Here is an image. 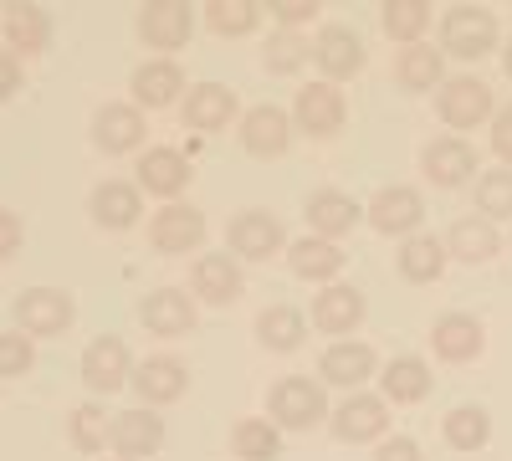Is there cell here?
<instances>
[{
	"label": "cell",
	"mask_w": 512,
	"mask_h": 461,
	"mask_svg": "<svg viewBox=\"0 0 512 461\" xmlns=\"http://www.w3.org/2000/svg\"><path fill=\"white\" fill-rule=\"evenodd\" d=\"M379 390H384V400H390V405H420L425 395L436 390V374H431V364H425V359L400 354V359H390V364L379 369Z\"/></svg>",
	"instance_id": "d4e9b609"
},
{
	"label": "cell",
	"mask_w": 512,
	"mask_h": 461,
	"mask_svg": "<svg viewBox=\"0 0 512 461\" xmlns=\"http://www.w3.org/2000/svg\"><path fill=\"white\" fill-rule=\"evenodd\" d=\"M446 241L441 236H425V231H415L410 241H400V251H395V267H400V277L405 282H436L441 272H446Z\"/></svg>",
	"instance_id": "1f68e13d"
},
{
	"label": "cell",
	"mask_w": 512,
	"mask_h": 461,
	"mask_svg": "<svg viewBox=\"0 0 512 461\" xmlns=\"http://www.w3.org/2000/svg\"><path fill=\"white\" fill-rule=\"evenodd\" d=\"M492 149L502 159V170H512V103H502L492 113Z\"/></svg>",
	"instance_id": "ee69618b"
},
{
	"label": "cell",
	"mask_w": 512,
	"mask_h": 461,
	"mask_svg": "<svg viewBox=\"0 0 512 461\" xmlns=\"http://www.w3.org/2000/svg\"><path fill=\"white\" fill-rule=\"evenodd\" d=\"M108 446L123 456V461H144V456H159L164 446V415L154 410H123L113 415V431H108Z\"/></svg>",
	"instance_id": "9a60e30c"
},
{
	"label": "cell",
	"mask_w": 512,
	"mask_h": 461,
	"mask_svg": "<svg viewBox=\"0 0 512 461\" xmlns=\"http://www.w3.org/2000/svg\"><path fill=\"white\" fill-rule=\"evenodd\" d=\"M502 72L512 77V41H507V47H502Z\"/></svg>",
	"instance_id": "c3c4849f"
},
{
	"label": "cell",
	"mask_w": 512,
	"mask_h": 461,
	"mask_svg": "<svg viewBox=\"0 0 512 461\" xmlns=\"http://www.w3.org/2000/svg\"><path fill=\"white\" fill-rule=\"evenodd\" d=\"M328 426H333L338 441H349V446H359V441H379L384 431H390V400L354 390V395H344V405L328 415Z\"/></svg>",
	"instance_id": "8992f818"
},
{
	"label": "cell",
	"mask_w": 512,
	"mask_h": 461,
	"mask_svg": "<svg viewBox=\"0 0 512 461\" xmlns=\"http://www.w3.org/2000/svg\"><path fill=\"white\" fill-rule=\"evenodd\" d=\"M185 93V72L180 62H169V57H154L134 72V103L139 108H169Z\"/></svg>",
	"instance_id": "f546056e"
},
{
	"label": "cell",
	"mask_w": 512,
	"mask_h": 461,
	"mask_svg": "<svg viewBox=\"0 0 512 461\" xmlns=\"http://www.w3.org/2000/svg\"><path fill=\"white\" fill-rule=\"evenodd\" d=\"M272 16L282 21V31H297V26L318 21V0H272Z\"/></svg>",
	"instance_id": "7bdbcfd3"
},
{
	"label": "cell",
	"mask_w": 512,
	"mask_h": 461,
	"mask_svg": "<svg viewBox=\"0 0 512 461\" xmlns=\"http://www.w3.org/2000/svg\"><path fill=\"white\" fill-rule=\"evenodd\" d=\"M313 62H318L323 82L354 77V72L364 67V41H359V31L344 26V21H328V26L318 31V41H313Z\"/></svg>",
	"instance_id": "7c38bea8"
},
{
	"label": "cell",
	"mask_w": 512,
	"mask_h": 461,
	"mask_svg": "<svg viewBox=\"0 0 512 461\" xmlns=\"http://www.w3.org/2000/svg\"><path fill=\"white\" fill-rule=\"evenodd\" d=\"M436 108H441L446 129H456V139H461V129H482V123H492V113H497L492 88H487L482 77H472V72L446 77L441 93H436Z\"/></svg>",
	"instance_id": "7a4b0ae2"
},
{
	"label": "cell",
	"mask_w": 512,
	"mask_h": 461,
	"mask_svg": "<svg viewBox=\"0 0 512 461\" xmlns=\"http://www.w3.org/2000/svg\"><path fill=\"white\" fill-rule=\"evenodd\" d=\"M16 88H21V67H16L11 52H0V103H6Z\"/></svg>",
	"instance_id": "7dc6e473"
},
{
	"label": "cell",
	"mask_w": 512,
	"mask_h": 461,
	"mask_svg": "<svg viewBox=\"0 0 512 461\" xmlns=\"http://www.w3.org/2000/svg\"><path fill=\"white\" fill-rule=\"evenodd\" d=\"M108 431H113L108 410H103V405H93V400H88V405H77V410H72V421H67L72 446H77V451H88V456H93V451H103Z\"/></svg>",
	"instance_id": "ab89813d"
},
{
	"label": "cell",
	"mask_w": 512,
	"mask_h": 461,
	"mask_svg": "<svg viewBox=\"0 0 512 461\" xmlns=\"http://www.w3.org/2000/svg\"><path fill=\"white\" fill-rule=\"evenodd\" d=\"M185 123L195 134H221L236 123V93L226 82H200V88L185 93Z\"/></svg>",
	"instance_id": "cb8c5ba5"
},
{
	"label": "cell",
	"mask_w": 512,
	"mask_h": 461,
	"mask_svg": "<svg viewBox=\"0 0 512 461\" xmlns=\"http://www.w3.org/2000/svg\"><path fill=\"white\" fill-rule=\"evenodd\" d=\"M441 431H446V446H456V451H482L492 441V415L482 405H456Z\"/></svg>",
	"instance_id": "d590c367"
},
{
	"label": "cell",
	"mask_w": 512,
	"mask_h": 461,
	"mask_svg": "<svg viewBox=\"0 0 512 461\" xmlns=\"http://www.w3.org/2000/svg\"><path fill=\"white\" fill-rule=\"evenodd\" d=\"M190 292L210 308H231L246 292V272H241V262L231 257V251H205V257L195 262V272H190Z\"/></svg>",
	"instance_id": "ba28073f"
},
{
	"label": "cell",
	"mask_w": 512,
	"mask_h": 461,
	"mask_svg": "<svg viewBox=\"0 0 512 461\" xmlns=\"http://www.w3.org/2000/svg\"><path fill=\"white\" fill-rule=\"evenodd\" d=\"M205 26L216 36H251L256 26H262V6H256V0H210Z\"/></svg>",
	"instance_id": "74e56055"
},
{
	"label": "cell",
	"mask_w": 512,
	"mask_h": 461,
	"mask_svg": "<svg viewBox=\"0 0 512 461\" xmlns=\"http://www.w3.org/2000/svg\"><path fill=\"white\" fill-rule=\"evenodd\" d=\"M88 205H93V221L108 226V231H128V226L139 221V211H144L139 185H123V180H103Z\"/></svg>",
	"instance_id": "d6a6232c"
},
{
	"label": "cell",
	"mask_w": 512,
	"mask_h": 461,
	"mask_svg": "<svg viewBox=\"0 0 512 461\" xmlns=\"http://www.w3.org/2000/svg\"><path fill=\"white\" fill-rule=\"evenodd\" d=\"M395 77L405 93H431L446 82V52L441 47H425V41H415V47H400L395 57Z\"/></svg>",
	"instance_id": "f1b7e54d"
},
{
	"label": "cell",
	"mask_w": 512,
	"mask_h": 461,
	"mask_svg": "<svg viewBox=\"0 0 512 461\" xmlns=\"http://www.w3.org/2000/svg\"><path fill=\"white\" fill-rule=\"evenodd\" d=\"M231 451L241 461H277L282 456V431L267 421V415H241L231 426Z\"/></svg>",
	"instance_id": "836d02e7"
},
{
	"label": "cell",
	"mask_w": 512,
	"mask_h": 461,
	"mask_svg": "<svg viewBox=\"0 0 512 461\" xmlns=\"http://www.w3.org/2000/svg\"><path fill=\"white\" fill-rule=\"evenodd\" d=\"M431 349H436V359H446V364H472V359L487 349L482 318H477V313H441L436 328H431Z\"/></svg>",
	"instance_id": "d6986e66"
},
{
	"label": "cell",
	"mask_w": 512,
	"mask_h": 461,
	"mask_svg": "<svg viewBox=\"0 0 512 461\" xmlns=\"http://www.w3.org/2000/svg\"><path fill=\"white\" fill-rule=\"evenodd\" d=\"M149 241H154V251H164V257L200 251V241H205V211L169 200L164 211H154V221H149Z\"/></svg>",
	"instance_id": "30bf717a"
},
{
	"label": "cell",
	"mask_w": 512,
	"mask_h": 461,
	"mask_svg": "<svg viewBox=\"0 0 512 461\" xmlns=\"http://www.w3.org/2000/svg\"><path fill=\"white\" fill-rule=\"evenodd\" d=\"M190 159L180 154V149H169V144H159V149H144V159H139V185L149 190V195H164V200H175L185 185H190Z\"/></svg>",
	"instance_id": "4316f807"
},
{
	"label": "cell",
	"mask_w": 512,
	"mask_h": 461,
	"mask_svg": "<svg viewBox=\"0 0 512 461\" xmlns=\"http://www.w3.org/2000/svg\"><path fill=\"white\" fill-rule=\"evenodd\" d=\"M128 380H134V369H128L123 339L103 333V339H93L88 349H82V385H88L93 395H113V390H123Z\"/></svg>",
	"instance_id": "5bb4252c"
},
{
	"label": "cell",
	"mask_w": 512,
	"mask_h": 461,
	"mask_svg": "<svg viewBox=\"0 0 512 461\" xmlns=\"http://www.w3.org/2000/svg\"><path fill=\"white\" fill-rule=\"evenodd\" d=\"M374 461H425V451H420L410 436H390V441H379Z\"/></svg>",
	"instance_id": "f6af8a7d"
},
{
	"label": "cell",
	"mask_w": 512,
	"mask_h": 461,
	"mask_svg": "<svg viewBox=\"0 0 512 461\" xmlns=\"http://www.w3.org/2000/svg\"><path fill=\"white\" fill-rule=\"evenodd\" d=\"M139 318H144L149 333H159V339H185L195 328V298L180 287H154L139 303Z\"/></svg>",
	"instance_id": "44dd1931"
},
{
	"label": "cell",
	"mask_w": 512,
	"mask_h": 461,
	"mask_svg": "<svg viewBox=\"0 0 512 461\" xmlns=\"http://www.w3.org/2000/svg\"><path fill=\"white\" fill-rule=\"evenodd\" d=\"M190 31H195V11L185 0H154V6L139 11V36L159 52H180L190 41Z\"/></svg>",
	"instance_id": "ffe728a7"
},
{
	"label": "cell",
	"mask_w": 512,
	"mask_h": 461,
	"mask_svg": "<svg viewBox=\"0 0 512 461\" xmlns=\"http://www.w3.org/2000/svg\"><path fill=\"white\" fill-rule=\"evenodd\" d=\"M16 323L26 328V339H52V333H67L72 323V298L57 287H31L16 303Z\"/></svg>",
	"instance_id": "2e32d148"
},
{
	"label": "cell",
	"mask_w": 512,
	"mask_h": 461,
	"mask_svg": "<svg viewBox=\"0 0 512 461\" xmlns=\"http://www.w3.org/2000/svg\"><path fill=\"white\" fill-rule=\"evenodd\" d=\"M359 323H364V292H359V287L328 282L318 298H313V328H318V333H333V344L349 339Z\"/></svg>",
	"instance_id": "e0dca14e"
},
{
	"label": "cell",
	"mask_w": 512,
	"mask_h": 461,
	"mask_svg": "<svg viewBox=\"0 0 512 461\" xmlns=\"http://www.w3.org/2000/svg\"><path fill=\"white\" fill-rule=\"evenodd\" d=\"M379 21H384V36H390V41L415 47V41L425 36V26H431V6H425V0H390Z\"/></svg>",
	"instance_id": "8d00e7d4"
},
{
	"label": "cell",
	"mask_w": 512,
	"mask_h": 461,
	"mask_svg": "<svg viewBox=\"0 0 512 461\" xmlns=\"http://www.w3.org/2000/svg\"><path fill=\"white\" fill-rule=\"evenodd\" d=\"M497 47V16L487 6H451L441 21V52L461 62H482Z\"/></svg>",
	"instance_id": "3957f363"
},
{
	"label": "cell",
	"mask_w": 512,
	"mask_h": 461,
	"mask_svg": "<svg viewBox=\"0 0 512 461\" xmlns=\"http://www.w3.org/2000/svg\"><path fill=\"white\" fill-rule=\"evenodd\" d=\"M344 118H349V98L344 88H333V82H308V88H297L292 98V129H303L313 139H333L338 129H344Z\"/></svg>",
	"instance_id": "277c9868"
},
{
	"label": "cell",
	"mask_w": 512,
	"mask_h": 461,
	"mask_svg": "<svg viewBox=\"0 0 512 461\" xmlns=\"http://www.w3.org/2000/svg\"><path fill=\"white\" fill-rule=\"evenodd\" d=\"M6 41L16 52H47V41H52V16L41 11V6H11L6 11Z\"/></svg>",
	"instance_id": "e575fe53"
},
{
	"label": "cell",
	"mask_w": 512,
	"mask_h": 461,
	"mask_svg": "<svg viewBox=\"0 0 512 461\" xmlns=\"http://www.w3.org/2000/svg\"><path fill=\"white\" fill-rule=\"evenodd\" d=\"M231 241V257L236 262H272L277 251H287V231L272 211H241L226 231Z\"/></svg>",
	"instance_id": "52a82bcc"
},
{
	"label": "cell",
	"mask_w": 512,
	"mask_h": 461,
	"mask_svg": "<svg viewBox=\"0 0 512 461\" xmlns=\"http://www.w3.org/2000/svg\"><path fill=\"white\" fill-rule=\"evenodd\" d=\"M93 144L103 154H134L144 144V113L134 103H103L93 118Z\"/></svg>",
	"instance_id": "603a6c76"
},
{
	"label": "cell",
	"mask_w": 512,
	"mask_h": 461,
	"mask_svg": "<svg viewBox=\"0 0 512 461\" xmlns=\"http://www.w3.org/2000/svg\"><path fill=\"white\" fill-rule=\"evenodd\" d=\"M303 216H308V231H313V236L338 241V236H349V231L364 221V205H359L349 190H313L308 205H303Z\"/></svg>",
	"instance_id": "ac0fdd59"
},
{
	"label": "cell",
	"mask_w": 512,
	"mask_h": 461,
	"mask_svg": "<svg viewBox=\"0 0 512 461\" xmlns=\"http://www.w3.org/2000/svg\"><path fill=\"white\" fill-rule=\"evenodd\" d=\"M374 374H379V354L369 344H359V339H338L318 359V385H338V390H349V395L364 380H374Z\"/></svg>",
	"instance_id": "8fae6325"
},
{
	"label": "cell",
	"mask_w": 512,
	"mask_h": 461,
	"mask_svg": "<svg viewBox=\"0 0 512 461\" xmlns=\"http://www.w3.org/2000/svg\"><path fill=\"white\" fill-rule=\"evenodd\" d=\"M308 36H297V31H272L267 36V47H262V62H267V72H277V77H292L297 67L308 62Z\"/></svg>",
	"instance_id": "60d3db41"
},
{
	"label": "cell",
	"mask_w": 512,
	"mask_h": 461,
	"mask_svg": "<svg viewBox=\"0 0 512 461\" xmlns=\"http://www.w3.org/2000/svg\"><path fill=\"white\" fill-rule=\"evenodd\" d=\"M292 144V113H282L277 103H256L241 113V149L256 159H277Z\"/></svg>",
	"instance_id": "4fadbf2b"
},
{
	"label": "cell",
	"mask_w": 512,
	"mask_h": 461,
	"mask_svg": "<svg viewBox=\"0 0 512 461\" xmlns=\"http://www.w3.org/2000/svg\"><path fill=\"white\" fill-rule=\"evenodd\" d=\"M477 216H487L492 226L512 221V170H482L477 175Z\"/></svg>",
	"instance_id": "f35d334b"
},
{
	"label": "cell",
	"mask_w": 512,
	"mask_h": 461,
	"mask_svg": "<svg viewBox=\"0 0 512 461\" xmlns=\"http://www.w3.org/2000/svg\"><path fill=\"white\" fill-rule=\"evenodd\" d=\"M364 221H369L379 236L410 241V236L420 231V221H425V195H420L415 185H384V190H374V200L364 205Z\"/></svg>",
	"instance_id": "5b68a950"
},
{
	"label": "cell",
	"mask_w": 512,
	"mask_h": 461,
	"mask_svg": "<svg viewBox=\"0 0 512 461\" xmlns=\"http://www.w3.org/2000/svg\"><path fill=\"white\" fill-rule=\"evenodd\" d=\"M267 410H272L267 421H272L277 431H313V426H323L328 415H333L323 385L308 380V374H287V380H277Z\"/></svg>",
	"instance_id": "6da1fadb"
},
{
	"label": "cell",
	"mask_w": 512,
	"mask_h": 461,
	"mask_svg": "<svg viewBox=\"0 0 512 461\" xmlns=\"http://www.w3.org/2000/svg\"><path fill=\"white\" fill-rule=\"evenodd\" d=\"M31 364H36V349L26 333H0V380L6 374H26Z\"/></svg>",
	"instance_id": "b9f144b4"
},
{
	"label": "cell",
	"mask_w": 512,
	"mask_h": 461,
	"mask_svg": "<svg viewBox=\"0 0 512 461\" xmlns=\"http://www.w3.org/2000/svg\"><path fill=\"white\" fill-rule=\"evenodd\" d=\"M420 170H425V180L431 185H441V190H456V185H466L482 164H477V149L466 144V139H456V134H441V139H431L420 149Z\"/></svg>",
	"instance_id": "9c48e42d"
},
{
	"label": "cell",
	"mask_w": 512,
	"mask_h": 461,
	"mask_svg": "<svg viewBox=\"0 0 512 461\" xmlns=\"http://www.w3.org/2000/svg\"><path fill=\"white\" fill-rule=\"evenodd\" d=\"M21 236H26V231H21V216H16V211H0V262H6L11 251L21 246Z\"/></svg>",
	"instance_id": "bcb514c9"
},
{
	"label": "cell",
	"mask_w": 512,
	"mask_h": 461,
	"mask_svg": "<svg viewBox=\"0 0 512 461\" xmlns=\"http://www.w3.org/2000/svg\"><path fill=\"white\" fill-rule=\"evenodd\" d=\"M502 251V236H497V226L487 221V216H461V221H451V231H446V257H456V262H492Z\"/></svg>",
	"instance_id": "83f0119b"
},
{
	"label": "cell",
	"mask_w": 512,
	"mask_h": 461,
	"mask_svg": "<svg viewBox=\"0 0 512 461\" xmlns=\"http://www.w3.org/2000/svg\"><path fill=\"white\" fill-rule=\"evenodd\" d=\"M134 390H139L144 405H175L190 390V369L175 354H154V359H144L134 369Z\"/></svg>",
	"instance_id": "7402d4cb"
},
{
	"label": "cell",
	"mask_w": 512,
	"mask_h": 461,
	"mask_svg": "<svg viewBox=\"0 0 512 461\" xmlns=\"http://www.w3.org/2000/svg\"><path fill=\"white\" fill-rule=\"evenodd\" d=\"M344 251H338V241H323V236H297L287 241V267L303 277V282H333L338 272H344Z\"/></svg>",
	"instance_id": "484cf974"
},
{
	"label": "cell",
	"mask_w": 512,
	"mask_h": 461,
	"mask_svg": "<svg viewBox=\"0 0 512 461\" xmlns=\"http://www.w3.org/2000/svg\"><path fill=\"white\" fill-rule=\"evenodd\" d=\"M256 339H262V349H272V354H292L308 339V318L292 303H272V308L256 313Z\"/></svg>",
	"instance_id": "4dcf8cb0"
}]
</instances>
